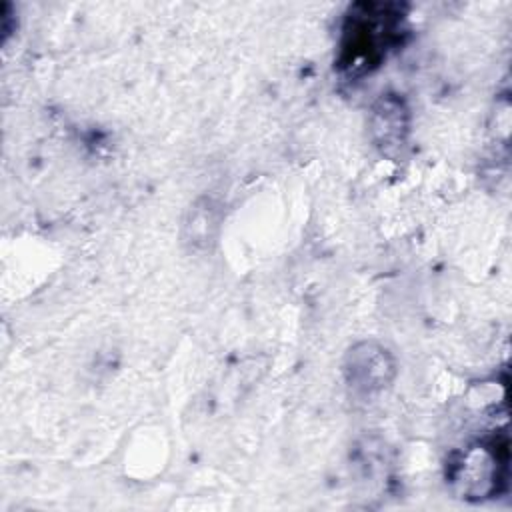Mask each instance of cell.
Instances as JSON below:
<instances>
[{
  "label": "cell",
  "mask_w": 512,
  "mask_h": 512,
  "mask_svg": "<svg viewBox=\"0 0 512 512\" xmlns=\"http://www.w3.org/2000/svg\"><path fill=\"white\" fill-rule=\"evenodd\" d=\"M400 4L360 2L350 6L342 26L338 66L360 76L376 68L396 44L402 30Z\"/></svg>",
  "instance_id": "1"
},
{
  "label": "cell",
  "mask_w": 512,
  "mask_h": 512,
  "mask_svg": "<svg viewBox=\"0 0 512 512\" xmlns=\"http://www.w3.org/2000/svg\"><path fill=\"white\" fill-rule=\"evenodd\" d=\"M342 372L348 390L366 400L392 386L396 378V360L386 346L374 340H362L348 348Z\"/></svg>",
  "instance_id": "2"
},
{
  "label": "cell",
  "mask_w": 512,
  "mask_h": 512,
  "mask_svg": "<svg viewBox=\"0 0 512 512\" xmlns=\"http://www.w3.org/2000/svg\"><path fill=\"white\" fill-rule=\"evenodd\" d=\"M500 468H506V456H498L496 444L482 442L480 446H470L462 456L454 480L462 486L466 498H486L496 492Z\"/></svg>",
  "instance_id": "3"
},
{
  "label": "cell",
  "mask_w": 512,
  "mask_h": 512,
  "mask_svg": "<svg viewBox=\"0 0 512 512\" xmlns=\"http://www.w3.org/2000/svg\"><path fill=\"white\" fill-rule=\"evenodd\" d=\"M370 132L384 154H396L408 136V108L398 94H382L372 106Z\"/></svg>",
  "instance_id": "4"
},
{
  "label": "cell",
  "mask_w": 512,
  "mask_h": 512,
  "mask_svg": "<svg viewBox=\"0 0 512 512\" xmlns=\"http://www.w3.org/2000/svg\"><path fill=\"white\" fill-rule=\"evenodd\" d=\"M220 220H222L220 206L208 196L198 198L190 206L184 218V226H182L184 244H188L192 250H208L210 244L216 242Z\"/></svg>",
  "instance_id": "5"
}]
</instances>
